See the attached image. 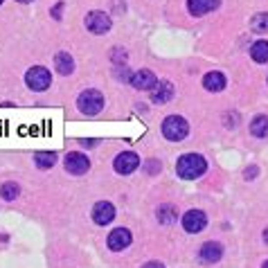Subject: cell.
I'll return each mask as SVG.
<instances>
[{
	"mask_svg": "<svg viewBox=\"0 0 268 268\" xmlns=\"http://www.w3.org/2000/svg\"><path fill=\"white\" fill-rule=\"evenodd\" d=\"M207 171V160L201 153H183L176 160V174L183 181H196Z\"/></svg>",
	"mask_w": 268,
	"mask_h": 268,
	"instance_id": "obj_1",
	"label": "cell"
},
{
	"mask_svg": "<svg viewBox=\"0 0 268 268\" xmlns=\"http://www.w3.org/2000/svg\"><path fill=\"white\" fill-rule=\"evenodd\" d=\"M104 95L99 93V90H95V88H88V90H83L79 97H77V108H79V113H83V115H99V113L104 111Z\"/></svg>",
	"mask_w": 268,
	"mask_h": 268,
	"instance_id": "obj_2",
	"label": "cell"
},
{
	"mask_svg": "<svg viewBox=\"0 0 268 268\" xmlns=\"http://www.w3.org/2000/svg\"><path fill=\"white\" fill-rule=\"evenodd\" d=\"M163 135L169 142H183L189 135V124L181 115H169L163 122Z\"/></svg>",
	"mask_w": 268,
	"mask_h": 268,
	"instance_id": "obj_3",
	"label": "cell"
},
{
	"mask_svg": "<svg viewBox=\"0 0 268 268\" xmlns=\"http://www.w3.org/2000/svg\"><path fill=\"white\" fill-rule=\"evenodd\" d=\"M25 83H27L29 90H34V93H43L50 88L52 83V75L47 68L43 65H34V68H29L27 75H25Z\"/></svg>",
	"mask_w": 268,
	"mask_h": 268,
	"instance_id": "obj_4",
	"label": "cell"
},
{
	"mask_svg": "<svg viewBox=\"0 0 268 268\" xmlns=\"http://www.w3.org/2000/svg\"><path fill=\"white\" fill-rule=\"evenodd\" d=\"M83 25L90 34H106V32H111L113 23H111V16L104 12H90L86 14L83 18Z\"/></svg>",
	"mask_w": 268,
	"mask_h": 268,
	"instance_id": "obj_5",
	"label": "cell"
},
{
	"mask_svg": "<svg viewBox=\"0 0 268 268\" xmlns=\"http://www.w3.org/2000/svg\"><path fill=\"white\" fill-rule=\"evenodd\" d=\"M138 167H140V156L135 151H122V153H117L115 160H113V169L120 176L133 174Z\"/></svg>",
	"mask_w": 268,
	"mask_h": 268,
	"instance_id": "obj_6",
	"label": "cell"
},
{
	"mask_svg": "<svg viewBox=\"0 0 268 268\" xmlns=\"http://www.w3.org/2000/svg\"><path fill=\"white\" fill-rule=\"evenodd\" d=\"M183 223V230L189 234H198V232H203L205 227H207V216H205L203 210H189L183 214L181 219Z\"/></svg>",
	"mask_w": 268,
	"mask_h": 268,
	"instance_id": "obj_7",
	"label": "cell"
},
{
	"mask_svg": "<svg viewBox=\"0 0 268 268\" xmlns=\"http://www.w3.org/2000/svg\"><path fill=\"white\" fill-rule=\"evenodd\" d=\"M65 171H70L72 176H82L90 169V160H88L86 153H79V151H70L65 153Z\"/></svg>",
	"mask_w": 268,
	"mask_h": 268,
	"instance_id": "obj_8",
	"label": "cell"
},
{
	"mask_svg": "<svg viewBox=\"0 0 268 268\" xmlns=\"http://www.w3.org/2000/svg\"><path fill=\"white\" fill-rule=\"evenodd\" d=\"M174 95H176V88L169 79H158L156 88L151 90V104L163 106V104H167V102H171Z\"/></svg>",
	"mask_w": 268,
	"mask_h": 268,
	"instance_id": "obj_9",
	"label": "cell"
},
{
	"mask_svg": "<svg viewBox=\"0 0 268 268\" xmlns=\"http://www.w3.org/2000/svg\"><path fill=\"white\" fill-rule=\"evenodd\" d=\"M223 257V246L219 241H205L198 250V262L205 264V266H212V264L221 262Z\"/></svg>",
	"mask_w": 268,
	"mask_h": 268,
	"instance_id": "obj_10",
	"label": "cell"
},
{
	"mask_svg": "<svg viewBox=\"0 0 268 268\" xmlns=\"http://www.w3.org/2000/svg\"><path fill=\"white\" fill-rule=\"evenodd\" d=\"M131 241H133V237H131V232H128L126 227H115V230H111L106 244H108V248L113 252H122L131 246Z\"/></svg>",
	"mask_w": 268,
	"mask_h": 268,
	"instance_id": "obj_11",
	"label": "cell"
},
{
	"mask_svg": "<svg viewBox=\"0 0 268 268\" xmlns=\"http://www.w3.org/2000/svg\"><path fill=\"white\" fill-rule=\"evenodd\" d=\"M115 219V205L111 201H99L93 207V221L97 226H108Z\"/></svg>",
	"mask_w": 268,
	"mask_h": 268,
	"instance_id": "obj_12",
	"label": "cell"
},
{
	"mask_svg": "<svg viewBox=\"0 0 268 268\" xmlns=\"http://www.w3.org/2000/svg\"><path fill=\"white\" fill-rule=\"evenodd\" d=\"M158 83V77L153 75L151 70H138L131 75V86L135 88V90H153Z\"/></svg>",
	"mask_w": 268,
	"mask_h": 268,
	"instance_id": "obj_13",
	"label": "cell"
},
{
	"mask_svg": "<svg viewBox=\"0 0 268 268\" xmlns=\"http://www.w3.org/2000/svg\"><path fill=\"white\" fill-rule=\"evenodd\" d=\"M221 7V0H187V9L192 16H205V14L214 12Z\"/></svg>",
	"mask_w": 268,
	"mask_h": 268,
	"instance_id": "obj_14",
	"label": "cell"
},
{
	"mask_svg": "<svg viewBox=\"0 0 268 268\" xmlns=\"http://www.w3.org/2000/svg\"><path fill=\"white\" fill-rule=\"evenodd\" d=\"M226 86H227V79H226V75L219 70H212L203 77V88L210 90V93H221Z\"/></svg>",
	"mask_w": 268,
	"mask_h": 268,
	"instance_id": "obj_15",
	"label": "cell"
},
{
	"mask_svg": "<svg viewBox=\"0 0 268 268\" xmlns=\"http://www.w3.org/2000/svg\"><path fill=\"white\" fill-rule=\"evenodd\" d=\"M54 68H57L59 75H63V77L72 75V72H75V59L68 52H59L57 57H54Z\"/></svg>",
	"mask_w": 268,
	"mask_h": 268,
	"instance_id": "obj_16",
	"label": "cell"
},
{
	"mask_svg": "<svg viewBox=\"0 0 268 268\" xmlns=\"http://www.w3.org/2000/svg\"><path fill=\"white\" fill-rule=\"evenodd\" d=\"M156 219L163 226H171V223L178 221V210H176L174 205H160L156 210Z\"/></svg>",
	"mask_w": 268,
	"mask_h": 268,
	"instance_id": "obj_17",
	"label": "cell"
},
{
	"mask_svg": "<svg viewBox=\"0 0 268 268\" xmlns=\"http://www.w3.org/2000/svg\"><path fill=\"white\" fill-rule=\"evenodd\" d=\"M54 163H57V153L54 151H36L34 153V165L39 169H50V167H54Z\"/></svg>",
	"mask_w": 268,
	"mask_h": 268,
	"instance_id": "obj_18",
	"label": "cell"
},
{
	"mask_svg": "<svg viewBox=\"0 0 268 268\" xmlns=\"http://www.w3.org/2000/svg\"><path fill=\"white\" fill-rule=\"evenodd\" d=\"M250 133L255 138H268V115H257L250 122Z\"/></svg>",
	"mask_w": 268,
	"mask_h": 268,
	"instance_id": "obj_19",
	"label": "cell"
},
{
	"mask_svg": "<svg viewBox=\"0 0 268 268\" xmlns=\"http://www.w3.org/2000/svg\"><path fill=\"white\" fill-rule=\"evenodd\" d=\"M250 57L257 63H268V41H257L250 47Z\"/></svg>",
	"mask_w": 268,
	"mask_h": 268,
	"instance_id": "obj_20",
	"label": "cell"
},
{
	"mask_svg": "<svg viewBox=\"0 0 268 268\" xmlns=\"http://www.w3.org/2000/svg\"><path fill=\"white\" fill-rule=\"evenodd\" d=\"M21 196V187H18V183H12V181H7L0 185V198L2 201H16V198Z\"/></svg>",
	"mask_w": 268,
	"mask_h": 268,
	"instance_id": "obj_21",
	"label": "cell"
},
{
	"mask_svg": "<svg viewBox=\"0 0 268 268\" xmlns=\"http://www.w3.org/2000/svg\"><path fill=\"white\" fill-rule=\"evenodd\" d=\"M252 32H268V14H255L250 18Z\"/></svg>",
	"mask_w": 268,
	"mask_h": 268,
	"instance_id": "obj_22",
	"label": "cell"
},
{
	"mask_svg": "<svg viewBox=\"0 0 268 268\" xmlns=\"http://www.w3.org/2000/svg\"><path fill=\"white\" fill-rule=\"evenodd\" d=\"M111 61L115 65H126V63H124V61H126V52H124L122 47H115V50L111 52Z\"/></svg>",
	"mask_w": 268,
	"mask_h": 268,
	"instance_id": "obj_23",
	"label": "cell"
},
{
	"mask_svg": "<svg viewBox=\"0 0 268 268\" xmlns=\"http://www.w3.org/2000/svg\"><path fill=\"white\" fill-rule=\"evenodd\" d=\"M160 167H163V165L158 163V160H149V163H144V169H146V174H158V171H160Z\"/></svg>",
	"mask_w": 268,
	"mask_h": 268,
	"instance_id": "obj_24",
	"label": "cell"
},
{
	"mask_svg": "<svg viewBox=\"0 0 268 268\" xmlns=\"http://www.w3.org/2000/svg\"><path fill=\"white\" fill-rule=\"evenodd\" d=\"M63 2H57V5H54L52 7V9H50V14H52V18H57V21H59V18H61V16H63Z\"/></svg>",
	"mask_w": 268,
	"mask_h": 268,
	"instance_id": "obj_25",
	"label": "cell"
},
{
	"mask_svg": "<svg viewBox=\"0 0 268 268\" xmlns=\"http://www.w3.org/2000/svg\"><path fill=\"white\" fill-rule=\"evenodd\" d=\"M255 174H257V167H248L246 169V178H255Z\"/></svg>",
	"mask_w": 268,
	"mask_h": 268,
	"instance_id": "obj_26",
	"label": "cell"
},
{
	"mask_svg": "<svg viewBox=\"0 0 268 268\" xmlns=\"http://www.w3.org/2000/svg\"><path fill=\"white\" fill-rule=\"evenodd\" d=\"M82 144L90 149V146H97V144H99V140H82Z\"/></svg>",
	"mask_w": 268,
	"mask_h": 268,
	"instance_id": "obj_27",
	"label": "cell"
},
{
	"mask_svg": "<svg viewBox=\"0 0 268 268\" xmlns=\"http://www.w3.org/2000/svg\"><path fill=\"white\" fill-rule=\"evenodd\" d=\"M142 268H165V266H163L160 262H149L146 266H142Z\"/></svg>",
	"mask_w": 268,
	"mask_h": 268,
	"instance_id": "obj_28",
	"label": "cell"
},
{
	"mask_svg": "<svg viewBox=\"0 0 268 268\" xmlns=\"http://www.w3.org/2000/svg\"><path fill=\"white\" fill-rule=\"evenodd\" d=\"M264 241H266V244H268V227H266V230H264Z\"/></svg>",
	"mask_w": 268,
	"mask_h": 268,
	"instance_id": "obj_29",
	"label": "cell"
},
{
	"mask_svg": "<svg viewBox=\"0 0 268 268\" xmlns=\"http://www.w3.org/2000/svg\"><path fill=\"white\" fill-rule=\"evenodd\" d=\"M16 2H32V0H16Z\"/></svg>",
	"mask_w": 268,
	"mask_h": 268,
	"instance_id": "obj_30",
	"label": "cell"
},
{
	"mask_svg": "<svg viewBox=\"0 0 268 268\" xmlns=\"http://www.w3.org/2000/svg\"><path fill=\"white\" fill-rule=\"evenodd\" d=\"M262 268H268V262H266V264H264V266H262Z\"/></svg>",
	"mask_w": 268,
	"mask_h": 268,
	"instance_id": "obj_31",
	"label": "cell"
},
{
	"mask_svg": "<svg viewBox=\"0 0 268 268\" xmlns=\"http://www.w3.org/2000/svg\"><path fill=\"white\" fill-rule=\"evenodd\" d=\"M0 5H2V0H0Z\"/></svg>",
	"mask_w": 268,
	"mask_h": 268,
	"instance_id": "obj_32",
	"label": "cell"
}]
</instances>
